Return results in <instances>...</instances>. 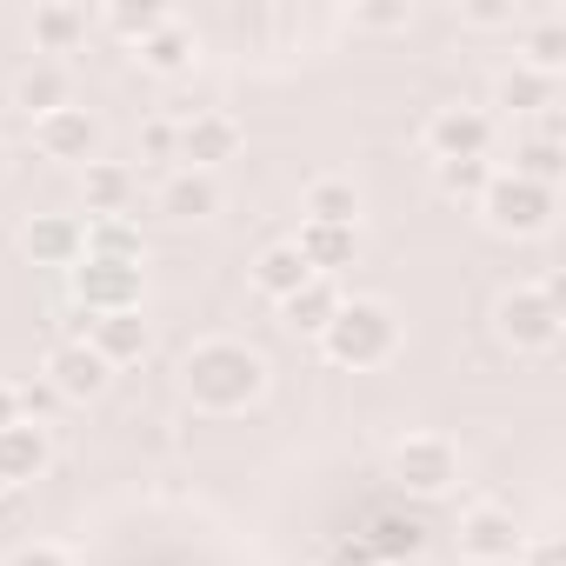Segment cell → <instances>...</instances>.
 I'll return each instance as SVG.
<instances>
[{"instance_id": "cell-1", "label": "cell", "mask_w": 566, "mask_h": 566, "mask_svg": "<svg viewBox=\"0 0 566 566\" xmlns=\"http://www.w3.org/2000/svg\"><path fill=\"white\" fill-rule=\"evenodd\" d=\"M180 387L200 413H247L266 394V360L247 340H200L180 360Z\"/></svg>"}, {"instance_id": "cell-2", "label": "cell", "mask_w": 566, "mask_h": 566, "mask_svg": "<svg viewBox=\"0 0 566 566\" xmlns=\"http://www.w3.org/2000/svg\"><path fill=\"white\" fill-rule=\"evenodd\" d=\"M321 347H327L334 367L367 374V367H387V360H394V347H400V321H394L387 301H340V314L327 321Z\"/></svg>"}, {"instance_id": "cell-3", "label": "cell", "mask_w": 566, "mask_h": 566, "mask_svg": "<svg viewBox=\"0 0 566 566\" xmlns=\"http://www.w3.org/2000/svg\"><path fill=\"white\" fill-rule=\"evenodd\" d=\"M559 280H539V287H506L493 307V334L513 354H553L559 347Z\"/></svg>"}, {"instance_id": "cell-4", "label": "cell", "mask_w": 566, "mask_h": 566, "mask_svg": "<svg viewBox=\"0 0 566 566\" xmlns=\"http://www.w3.org/2000/svg\"><path fill=\"white\" fill-rule=\"evenodd\" d=\"M67 294H74V307H81L87 321H101V314H134V307L147 301V266H140V260H94V253H81V260L67 266Z\"/></svg>"}, {"instance_id": "cell-5", "label": "cell", "mask_w": 566, "mask_h": 566, "mask_svg": "<svg viewBox=\"0 0 566 566\" xmlns=\"http://www.w3.org/2000/svg\"><path fill=\"white\" fill-rule=\"evenodd\" d=\"M480 213L493 233H513V240H533L553 227V187H533L520 174H493L486 193H480Z\"/></svg>"}, {"instance_id": "cell-6", "label": "cell", "mask_w": 566, "mask_h": 566, "mask_svg": "<svg viewBox=\"0 0 566 566\" xmlns=\"http://www.w3.org/2000/svg\"><path fill=\"white\" fill-rule=\"evenodd\" d=\"M394 480H400L407 493H420V500L453 493V486H460V453H453V440H440V433H407V440L394 447Z\"/></svg>"}, {"instance_id": "cell-7", "label": "cell", "mask_w": 566, "mask_h": 566, "mask_svg": "<svg viewBox=\"0 0 566 566\" xmlns=\"http://www.w3.org/2000/svg\"><path fill=\"white\" fill-rule=\"evenodd\" d=\"M520 546H526V533H520V520L506 506L480 500V506L460 513V559H473V566H513Z\"/></svg>"}, {"instance_id": "cell-8", "label": "cell", "mask_w": 566, "mask_h": 566, "mask_svg": "<svg viewBox=\"0 0 566 566\" xmlns=\"http://www.w3.org/2000/svg\"><path fill=\"white\" fill-rule=\"evenodd\" d=\"M486 147H493V114L433 107V120H427V154L433 160H486Z\"/></svg>"}, {"instance_id": "cell-9", "label": "cell", "mask_w": 566, "mask_h": 566, "mask_svg": "<svg viewBox=\"0 0 566 566\" xmlns=\"http://www.w3.org/2000/svg\"><path fill=\"white\" fill-rule=\"evenodd\" d=\"M34 147L48 154V160H74V167H87L94 154H101V120L87 114V107H54V114H41L34 120Z\"/></svg>"}, {"instance_id": "cell-10", "label": "cell", "mask_w": 566, "mask_h": 566, "mask_svg": "<svg viewBox=\"0 0 566 566\" xmlns=\"http://www.w3.org/2000/svg\"><path fill=\"white\" fill-rule=\"evenodd\" d=\"M48 387H54V400H94V394H107V360L87 347V334L81 340H61V347H48Z\"/></svg>"}, {"instance_id": "cell-11", "label": "cell", "mask_w": 566, "mask_h": 566, "mask_svg": "<svg viewBox=\"0 0 566 566\" xmlns=\"http://www.w3.org/2000/svg\"><path fill=\"white\" fill-rule=\"evenodd\" d=\"M54 460V440L48 427L34 420H14V427H0V493H14V486H34Z\"/></svg>"}, {"instance_id": "cell-12", "label": "cell", "mask_w": 566, "mask_h": 566, "mask_svg": "<svg viewBox=\"0 0 566 566\" xmlns=\"http://www.w3.org/2000/svg\"><path fill=\"white\" fill-rule=\"evenodd\" d=\"M240 154V120L233 114H187L180 120V160L193 167V174H213L220 160H233Z\"/></svg>"}, {"instance_id": "cell-13", "label": "cell", "mask_w": 566, "mask_h": 566, "mask_svg": "<svg viewBox=\"0 0 566 566\" xmlns=\"http://www.w3.org/2000/svg\"><path fill=\"white\" fill-rule=\"evenodd\" d=\"M21 253H28L34 266H74V260L87 253V227H81L74 213H34V220L21 227Z\"/></svg>"}, {"instance_id": "cell-14", "label": "cell", "mask_w": 566, "mask_h": 566, "mask_svg": "<svg viewBox=\"0 0 566 566\" xmlns=\"http://www.w3.org/2000/svg\"><path fill=\"white\" fill-rule=\"evenodd\" d=\"M294 247H301V260H307L321 280H334L340 266H354V260H360V227H314V220H301Z\"/></svg>"}, {"instance_id": "cell-15", "label": "cell", "mask_w": 566, "mask_h": 566, "mask_svg": "<svg viewBox=\"0 0 566 566\" xmlns=\"http://www.w3.org/2000/svg\"><path fill=\"white\" fill-rule=\"evenodd\" d=\"M307 280H314V266L301 260V247H294V240H273V247L253 260V287H260L273 307H280V301H294Z\"/></svg>"}, {"instance_id": "cell-16", "label": "cell", "mask_w": 566, "mask_h": 566, "mask_svg": "<svg viewBox=\"0 0 566 566\" xmlns=\"http://www.w3.org/2000/svg\"><path fill=\"white\" fill-rule=\"evenodd\" d=\"M87 347H94L107 367H127V360H140V354L154 347V334H147V321H140V307H134V314H101V321L87 327Z\"/></svg>"}, {"instance_id": "cell-17", "label": "cell", "mask_w": 566, "mask_h": 566, "mask_svg": "<svg viewBox=\"0 0 566 566\" xmlns=\"http://www.w3.org/2000/svg\"><path fill=\"white\" fill-rule=\"evenodd\" d=\"M301 213H307L314 227H360V187L340 180V174H321V180H307Z\"/></svg>"}, {"instance_id": "cell-18", "label": "cell", "mask_w": 566, "mask_h": 566, "mask_svg": "<svg viewBox=\"0 0 566 566\" xmlns=\"http://www.w3.org/2000/svg\"><path fill=\"white\" fill-rule=\"evenodd\" d=\"M160 213H174V220H207V213H220V180H213V174H193V167L167 174V180H160Z\"/></svg>"}, {"instance_id": "cell-19", "label": "cell", "mask_w": 566, "mask_h": 566, "mask_svg": "<svg viewBox=\"0 0 566 566\" xmlns=\"http://www.w3.org/2000/svg\"><path fill=\"white\" fill-rule=\"evenodd\" d=\"M340 301H347V294L334 287V280H321V273H314L294 301H280V321H287L294 334H314V340H321V334H327V321L340 314Z\"/></svg>"}, {"instance_id": "cell-20", "label": "cell", "mask_w": 566, "mask_h": 566, "mask_svg": "<svg viewBox=\"0 0 566 566\" xmlns=\"http://www.w3.org/2000/svg\"><path fill=\"white\" fill-rule=\"evenodd\" d=\"M81 193H87V213H94V220H114V213H127V200H134V174H127L120 160H87V167H81Z\"/></svg>"}, {"instance_id": "cell-21", "label": "cell", "mask_w": 566, "mask_h": 566, "mask_svg": "<svg viewBox=\"0 0 566 566\" xmlns=\"http://www.w3.org/2000/svg\"><path fill=\"white\" fill-rule=\"evenodd\" d=\"M420 520L413 513H394V506H380L374 520H367V533H360V546L374 553V559H420Z\"/></svg>"}, {"instance_id": "cell-22", "label": "cell", "mask_w": 566, "mask_h": 566, "mask_svg": "<svg viewBox=\"0 0 566 566\" xmlns=\"http://www.w3.org/2000/svg\"><path fill=\"white\" fill-rule=\"evenodd\" d=\"M553 87H559V81H546V74H533V67L513 61V67L493 81V101L513 107V114H546V107H553Z\"/></svg>"}, {"instance_id": "cell-23", "label": "cell", "mask_w": 566, "mask_h": 566, "mask_svg": "<svg viewBox=\"0 0 566 566\" xmlns=\"http://www.w3.org/2000/svg\"><path fill=\"white\" fill-rule=\"evenodd\" d=\"M520 67H533V74H546V81H559V67H566V21L559 14H546V21H533L526 28V41H520Z\"/></svg>"}, {"instance_id": "cell-24", "label": "cell", "mask_w": 566, "mask_h": 566, "mask_svg": "<svg viewBox=\"0 0 566 566\" xmlns=\"http://www.w3.org/2000/svg\"><path fill=\"white\" fill-rule=\"evenodd\" d=\"M140 67H147V74H187V67H193V34H187L180 21L154 28V34L140 41Z\"/></svg>"}, {"instance_id": "cell-25", "label": "cell", "mask_w": 566, "mask_h": 566, "mask_svg": "<svg viewBox=\"0 0 566 566\" xmlns=\"http://www.w3.org/2000/svg\"><path fill=\"white\" fill-rule=\"evenodd\" d=\"M14 107L28 114V120H41V114H54V107H67V74L61 67H28L21 81H14Z\"/></svg>"}, {"instance_id": "cell-26", "label": "cell", "mask_w": 566, "mask_h": 566, "mask_svg": "<svg viewBox=\"0 0 566 566\" xmlns=\"http://www.w3.org/2000/svg\"><path fill=\"white\" fill-rule=\"evenodd\" d=\"M81 34H87V8H67V0L34 8V48H41V54H67Z\"/></svg>"}, {"instance_id": "cell-27", "label": "cell", "mask_w": 566, "mask_h": 566, "mask_svg": "<svg viewBox=\"0 0 566 566\" xmlns=\"http://www.w3.org/2000/svg\"><path fill=\"white\" fill-rule=\"evenodd\" d=\"M559 167H566V147H559V140H546V134H533V140H520V147H513V167H506V174H520V180H533V187H553V180H559Z\"/></svg>"}, {"instance_id": "cell-28", "label": "cell", "mask_w": 566, "mask_h": 566, "mask_svg": "<svg viewBox=\"0 0 566 566\" xmlns=\"http://www.w3.org/2000/svg\"><path fill=\"white\" fill-rule=\"evenodd\" d=\"M87 253L94 260H140L147 247H140V227L127 213H114V220H87Z\"/></svg>"}, {"instance_id": "cell-29", "label": "cell", "mask_w": 566, "mask_h": 566, "mask_svg": "<svg viewBox=\"0 0 566 566\" xmlns=\"http://www.w3.org/2000/svg\"><path fill=\"white\" fill-rule=\"evenodd\" d=\"M174 14L160 8V0H114V8H107V28L114 34H127V41H147L154 28H167Z\"/></svg>"}, {"instance_id": "cell-30", "label": "cell", "mask_w": 566, "mask_h": 566, "mask_svg": "<svg viewBox=\"0 0 566 566\" xmlns=\"http://www.w3.org/2000/svg\"><path fill=\"white\" fill-rule=\"evenodd\" d=\"M433 180H440L447 200H480L486 180H493V167L486 160H433Z\"/></svg>"}, {"instance_id": "cell-31", "label": "cell", "mask_w": 566, "mask_h": 566, "mask_svg": "<svg viewBox=\"0 0 566 566\" xmlns=\"http://www.w3.org/2000/svg\"><path fill=\"white\" fill-rule=\"evenodd\" d=\"M140 154L147 160H180V127L174 120H147L140 127Z\"/></svg>"}, {"instance_id": "cell-32", "label": "cell", "mask_w": 566, "mask_h": 566, "mask_svg": "<svg viewBox=\"0 0 566 566\" xmlns=\"http://www.w3.org/2000/svg\"><path fill=\"white\" fill-rule=\"evenodd\" d=\"M321 566H380V559H374V553L360 546V533H340V539H327Z\"/></svg>"}, {"instance_id": "cell-33", "label": "cell", "mask_w": 566, "mask_h": 566, "mask_svg": "<svg viewBox=\"0 0 566 566\" xmlns=\"http://www.w3.org/2000/svg\"><path fill=\"white\" fill-rule=\"evenodd\" d=\"M520 8L513 0H480V8H467V28H513Z\"/></svg>"}, {"instance_id": "cell-34", "label": "cell", "mask_w": 566, "mask_h": 566, "mask_svg": "<svg viewBox=\"0 0 566 566\" xmlns=\"http://www.w3.org/2000/svg\"><path fill=\"white\" fill-rule=\"evenodd\" d=\"M513 566H566V559H559V539H553V533H539V539H526V546H520V559H513Z\"/></svg>"}, {"instance_id": "cell-35", "label": "cell", "mask_w": 566, "mask_h": 566, "mask_svg": "<svg viewBox=\"0 0 566 566\" xmlns=\"http://www.w3.org/2000/svg\"><path fill=\"white\" fill-rule=\"evenodd\" d=\"M8 566H74V559H67L61 546H48V539H34V546H21V553H14Z\"/></svg>"}, {"instance_id": "cell-36", "label": "cell", "mask_w": 566, "mask_h": 566, "mask_svg": "<svg viewBox=\"0 0 566 566\" xmlns=\"http://www.w3.org/2000/svg\"><path fill=\"white\" fill-rule=\"evenodd\" d=\"M354 21L360 28H407V8L394 0V8H354Z\"/></svg>"}, {"instance_id": "cell-37", "label": "cell", "mask_w": 566, "mask_h": 566, "mask_svg": "<svg viewBox=\"0 0 566 566\" xmlns=\"http://www.w3.org/2000/svg\"><path fill=\"white\" fill-rule=\"evenodd\" d=\"M14 407H21V413H34V427H41V413L54 407V387H48V380H41V387H28V394H14Z\"/></svg>"}, {"instance_id": "cell-38", "label": "cell", "mask_w": 566, "mask_h": 566, "mask_svg": "<svg viewBox=\"0 0 566 566\" xmlns=\"http://www.w3.org/2000/svg\"><path fill=\"white\" fill-rule=\"evenodd\" d=\"M21 420V407H14V387H0V427H14Z\"/></svg>"}, {"instance_id": "cell-39", "label": "cell", "mask_w": 566, "mask_h": 566, "mask_svg": "<svg viewBox=\"0 0 566 566\" xmlns=\"http://www.w3.org/2000/svg\"><path fill=\"white\" fill-rule=\"evenodd\" d=\"M380 566H427V559H380Z\"/></svg>"}, {"instance_id": "cell-40", "label": "cell", "mask_w": 566, "mask_h": 566, "mask_svg": "<svg viewBox=\"0 0 566 566\" xmlns=\"http://www.w3.org/2000/svg\"><path fill=\"white\" fill-rule=\"evenodd\" d=\"M0 174H8V154H0Z\"/></svg>"}]
</instances>
